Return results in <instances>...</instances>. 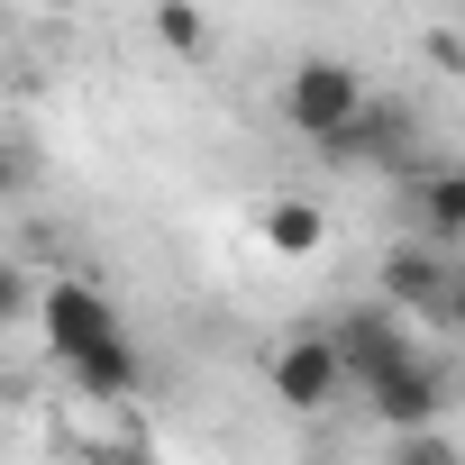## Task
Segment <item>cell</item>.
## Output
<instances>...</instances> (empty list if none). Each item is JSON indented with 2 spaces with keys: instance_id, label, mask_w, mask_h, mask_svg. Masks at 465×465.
<instances>
[{
  "instance_id": "cell-1",
  "label": "cell",
  "mask_w": 465,
  "mask_h": 465,
  "mask_svg": "<svg viewBox=\"0 0 465 465\" xmlns=\"http://www.w3.org/2000/svg\"><path fill=\"white\" fill-rule=\"evenodd\" d=\"M37 320H46V347L64 356V374L92 401H137L146 392V356H137V338H128V320H119V302L101 283L55 274L46 302H37Z\"/></svg>"
},
{
  "instance_id": "cell-2",
  "label": "cell",
  "mask_w": 465,
  "mask_h": 465,
  "mask_svg": "<svg viewBox=\"0 0 465 465\" xmlns=\"http://www.w3.org/2000/svg\"><path fill=\"white\" fill-rule=\"evenodd\" d=\"M365 101H374V92H365V74H356L347 55H302V64L283 74V128H292L302 146H329Z\"/></svg>"
},
{
  "instance_id": "cell-3",
  "label": "cell",
  "mask_w": 465,
  "mask_h": 465,
  "mask_svg": "<svg viewBox=\"0 0 465 465\" xmlns=\"http://www.w3.org/2000/svg\"><path fill=\"white\" fill-rule=\"evenodd\" d=\"M329 338H338V356H347V374H356V383H374V374H392V365H411V356H420V338H411V311H401V302H356V311H338V320H329Z\"/></svg>"
},
{
  "instance_id": "cell-4",
  "label": "cell",
  "mask_w": 465,
  "mask_h": 465,
  "mask_svg": "<svg viewBox=\"0 0 465 465\" xmlns=\"http://www.w3.org/2000/svg\"><path fill=\"white\" fill-rule=\"evenodd\" d=\"M356 374H347V356H338V338L329 329H292L283 347H274V392H283V411H329L338 392H347Z\"/></svg>"
},
{
  "instance_id": "cell-5",
  "label": "cell",
  "mask_w": 465,
  "mask_h": 465,
  "mask_svg": "<svg viewBox=\"0 0 465 465\" xmlns=\"http://www.w3.org/2000/svg\"><path fill=\"white\" fill-rule=\"evenodd\" d=\"M365 392V411L392 429V438H411V429H438L447 420V365L420 347L411 365H392V374H374V383H356Z\"/></svg>"
},
{
  "instance_id": "cell-6",
  "label": "cell",
  "mask_w": 465,
  "mask_h": 465,
  "mask_svg": "<svg viewBox=\"0 0 465 465\" xmlns=\"http://www.w3.org/2000/svg\"><path fill=\"white\" fill-rule=\"evenodd\" d=\"M447 292H456V256L438 247V238H401L392 256H383V302H401L411 320H447Z\"/></svg>"
},
{
  "instance_id": "cell-7",
  "label": "cell",
  "mask_w": 465,
  "mask_h": 465,
  "mask_svg": "<svg viewBox=\"0 0 465 465\" xmlns=\"http://www.w3.org/2000/svg\"><path fill=\"white\" fill-rule=\"evenodd\" d=\"M411 146H420L411 110L374 92V101H365V110H356V119H347V128L320 146V155H329V164H411Z\"/></svg>"
},
{
  "instance_id": "cell-8",
  "label": "cell",
  "mask_w": 465,
  "mask_h": 465,
  "mask_svg": "<svg viewBox=\"0 0 465 465\" xmlns=\"http://www.w3.org/2000/svg\"><path fill=\"white\" fill-rule=\"evenodd\" d=\"M411 210H420V238L456 247V238H465V164H438V173H420Z\"/></svg>"
},
{
  "instance_id": "cell-9",
  "label": "cell",
  "mask_w": 465,
  "mask_h": 465,
  "mask_svg": "<svg viewBox=\"0 0 465 465\" xmlns=\"http://www.w3.org/2000/svg\"><path fill=\"white\" fill-rule=\"evenodd\" d=\"M265 247H274V256H320V247H329L320 201H274V210H265Z\"/></svg>"
},
{
  "instance_id": "cell-10",
  "label": "cell",
  "mask_w": 465,
  "mask_h": 465,
  "mask_svg": "<svg viewBox=\"0 0 465 465\" xmlns=\"http://www.w3.org/2000/svg\"><path fill=\"white\" fill-rule=\"evenodd\" d=\"M155 37H164L173 55H201V46H210V28H201L192 0H155Z\"/></svg>"
},
{
  "instance_id": "cell-11",
  "label": "cell",
  "mask_w": 465,
  "mask_h": 465,
  "mask_svg": "<svg viewBox=\"0 0 465 465\" xmlns=\"http://www.w3.org/2000/svg\"><path fill=\"white\" fill-rule=\"evenodd\" d=\"M392 465H465V447L447 429H411V438H392Z\"/></svg>"
},
{
  "instance_id": "cell-12",
  "label": "cell",
  "mask_w": 465,
  "mask_h": 465,
  "mask_svg": "<svg viewBox=\"0 0 465 465\" xmlns=\"http://www.w3.org/2000/svg\"><path fill=\"white\" fill-rule=\"evenodd\" d=\"M447 338H465V265H456V292H447V320H438Z\"/></svg>"
},
{
  "instance_id": "cell-13",
  "label": "cell",
  "mask_w": 465,
  "mask_h": 465,
  "mask_svg": "<svg viewBox=\"0 0 465 465\" xmlns=\"http://www.w3.org/2000/svg\"><path fill=\"white\" fill-rule=\"evenodd\" d=\"M46 10H83V0H46Z\"/></svg>"
},
{
  "instance_id": "cell-14",
  "label": "cell",
  "mask_w": 465,
  "mask_h": 465,
  "mask_svg": "<svg viewBox=\"0 0 465 465\" xmlns=\"http://www.w3.org/2000/svg\"><path fill=\"white\" fill-rule=\"evenodd\" d=\"M311 465H329V456H311Z\"/></svg>"
}]
</instances>
